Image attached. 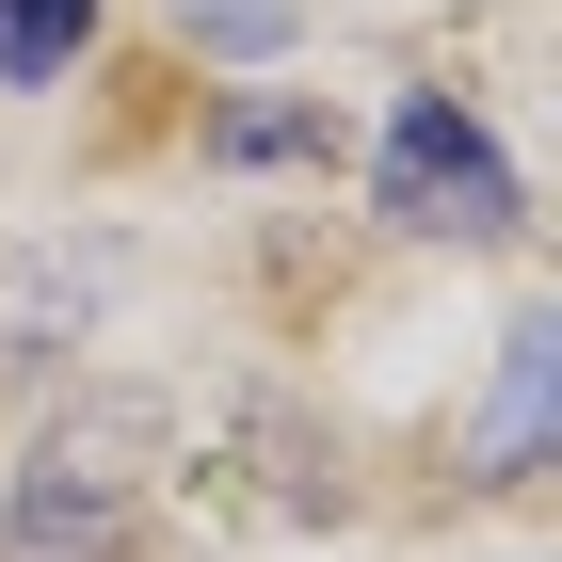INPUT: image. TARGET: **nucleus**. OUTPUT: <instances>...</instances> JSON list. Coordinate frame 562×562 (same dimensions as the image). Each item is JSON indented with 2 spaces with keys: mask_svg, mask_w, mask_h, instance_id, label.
<instances>
[{
  "mask_svg": "<svg viewBox=\"0 0 562 562\" xmlns=\"http://www.w3.org/2000/svg\"><path fill=\"white\" fill-rule=\"evenodd\" d=\"M97 33V0H0V81H65Z\"/></svg>",
  "mask_w": 562,
  "mask_h": 562,
  "instance_id": "obj_5",
  "label": "nucleus"
},
{
  "mask_svg": "<svg viewBox=\"0 0 562 562\" xmlns=\"http://www.w3.org/2000/svg\"><path fill=\"white\" fill-rule=\"evenodd\" d=\"M193 16V48H225V65H258L273 33H290V0H177Z\"/></svg>",
  "mask_w": 562,
  "mask_h": 562,
  "instance_id": "obj_7",
  "label": "nucleus"
},
{
  "mask_svg": "<svg viewBox=\"0 0 562 562\" xmlns=\"http://www.w3.org/2000/svg\"><path fill=\"white\" fill-rule=\"evenodd\" d=\"M81 305H97V258H0V370H48Z\"/></svg>",
  "mask_w": 562,
  "mask_h": 562,
  "instance_id": "obj_3",
  "label": "nucleus"
},
{
  "mask_svg": "<svg viewBox=\"0 0 562 562\" xmlns=\"http://www.w3.org/2000/svg\"><path fill=\"white\" fill-rule=\"evenodd\" d=\"M547 467V322H515V370H498V418H482V482Z\"/></svg>",
  "mask_w": 562,
  "mask_h": 562,
  "instance_id": "obj_4",
  "label": "nucleus"
},
{
  "mask_svg": "<svg viewBox=\"0 0 562 562\" xmlns=\"http://www.w3.org/2000/svg\"><path fill=\"white\" fill-rule=\"evenodd\" d=\"M0 562H130V418L48 434V467L0 515Z\"/></svg>",
  "mask_w": 562,
  "mask_h": 562,
  "instance_id": "obj_2",
  "label": "nucleus"
},
{
  "mask_svg": "<svg viewBox=\"0 0 562 562\" xmlns=\"http://www.w3.org/2000/svg\"><path fill=\"white\" fill-rule=\"evenodd\" d=\"M386 225H418V241H515V177H498V145L450 97L386 113Z\"/></svg>",
  "mask_w": 562,
  "mask_h": 562,
  "instance_id": "obj_1",
  "label": "nucleus"
},
{
  "mask_svg": "<svg viewBox=\"0 0 562 562\" xmlns=\"http://www.w3.org/2000/svg\"><path fill=\"white\" fill-rule=\"evenodd\" d=\"M210 145H225V161H305V145H322V113H290V97H241Z\"/></svg>",
  "mask_w": 562,
  "mask_h": 562,
  "instance_id": "obj_6",
  "label": "nucleus"
}]
</instances>
